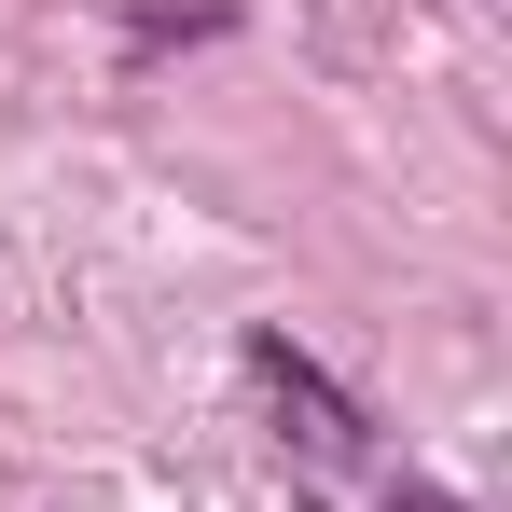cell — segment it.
<instances>
[{"instance_id":"6da1fadb","label":"cell","mask_w":512,"mask_h":512,"mask_svg":"<svg viewBox=\"0 0 512 512\" xmlns=\"http://www.w3.org/2000/svg\"><path fill=\"white\" fill-rule=\"evenodd\" d=\"M388 512H457V499H429V485H402V499H388Z\"/></svg>"}]
</instances>
